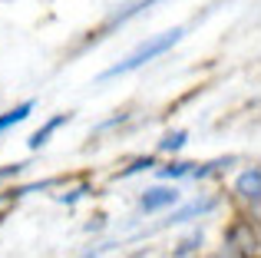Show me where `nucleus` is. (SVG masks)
<instances>
[{"label":"nucleus","mask_w":261,"mask_h":258,"mask_svg":"<svg viewBox=\"0 0 261 258\" xmlns=\"http://www.w3.org/2000/svg\"><path fill=\"white\" fill-rule=\"evenodd\" d=\"M182 37H185V27H172V30H166V33H155V37H149L146 43H139L126 60L113 63L109 70H102V73H99V83H106V80H116V76H126V73H133V70H139V66L152 63L155 57H162V53L172 50V46H175Z\"/></svg>","instance_id":"1"},{"label":"nucleus","mask_w":261,"mask_h":258,"mask_svg":"<svg viewBox=\"0 0 261 258\" xmlns=\"http://www.w3.org/2000/svg\"><path fill=\"white\" fill-rule=\"evenodd\" d=\"M225 245L242 258H261V235H258V219H231V225L225 228Z\"/></svg>","instance_id":"2"},{"label":"nucleus","mask_w":261,"mask_h":258,"mask_svg":"<svg viewBox=\"0 0 261 258\" xmlns=\"http://www.w3.org/2000/svg\"><path fill=\"white\" fill-rule=\"evenodd\" d=\"M215 209H218V199H215V195H205V199H192V202H185L182 209H175V205H172L169 219H162L159 225H152L149 232H159V228H169V225H182V222H189V219H202V215L215 212Z\"/></svg>","instance_id":"3"},{"label":"nucleus","mask_w":261,"mask_h":258,"mask_svg":"<svg viewBox=\"0 0 261 258\" xmlns=\"http://www.w3.org/2000/svg\"><path fill=\"white\" fill-rule=\"evenodd\" d=\"M235 195L251 209V215H258V205H261V169L258 166H248L235 179Z\"/></svg>","instance_id":"4"},{"label":"nucleus","mask_w":261,"mask_h":258,"mask_svg":"<svg viewBox=\"0 0 261 258\" xmlns=\"http://www.w3.org/2000/svg\"><path fill=\"white\" fill-rule=\"evenodd\" d=\"M172 205H178V189L175 186H152L139 195V212L142 215L162 212V209H172Z\"/></svg>","instance_id":"5"},{"label":"nucleus","mask_w":261,"mask_h":258,"mask_svg":"<svg viewBox=\"0 0 261 258\" xmlns=\"http://www.w3.org/2000/svg\"><path fill=\"white\" fill-rule=\"evenodd\" d=\"M152 4H159V0H133L129 7H122V10H113L106 20H102V27L96 30V37H102V33H109L113 27H119V23H126V20H133V17H139L142 10H149Z\"/></svg>","instance_id":"6"},{"label":"nucleus","mask_w":261,"mask_h":258,"mask_svg":"<svg viewBox=\"0 0 261 258\" xmlns=\"http://www.w3.org/2000/svg\"><path fill=\"white\" fill-rule=\"evenodd\" d=\"M70 119H73V113H57V116H50V119H46V123H43V126H40V129H37V133H33V136H30V139H27V146H30V149H33V152H37V149H43V146H46V142H50V136H53V133H57V129H60V126H66V123H70Z\"/></svg>","instance_id":"7"},{"label":"nucleus","mask_w":261,"mask_h":258,"mask_svg":"<svg viewBox=\"0 0 261 258\" xmlns=\"http://www.w3.org/2000/svg\"><path fill=\"white\" fill-rule=\"evenodd\" d=\"M37 110V99H23V103H17L13 110H7V113H0V136L7 133V129H13V126H20L30 113Z\"/></svg>","instance_id":"8"},{"label":"nucleus","mask_w":261,"mask_h":258,"mask_svg":"<svg viewBox=\"0 0 261 258\" xmlns=\"http://www.w3.org/2000/svg\"><path fill=\"white\" fill-rule=\"evenodd\" d=\"M235 156H222V159H212V162H192V172H189V179H208V175H218V172H225L228 166H235Z\"/></svg>","instance_id":"9"},{"label":"nucleus","mask_w":261,"mask_h":258,"mask_svg":"<svg viewBox=\"0 0 261 258\" xmlns=\"http://www.w3.org/2000/svg\"><path fill=\"white\" fill-rule=\"evenodd\" d=\"M202 242H205V232H202V228L189 232V235H185V239L172 248V258H189L192 252H198V248H202Z\"/></svg>","instance_id":"10"},{"label":"nucleus","mask_w":261,"mask_h":258,"mask_svg":"<svg viewBox=\"0 0 261 258\" xmlns=\"http://www.w3.org/2000/svg\"><path fill=\"white\" fill-rule=\"evenodd\" d=\"M185 142H189V133L185 129H172V133H166L159 139V152H178V149H185Z\"/></svg>","instance_id":"11"},{"label":"nucleus","mask_w":261,"mask_h":258,"mask_svg":"<svg viewBox=\"0 0 261 258\" xmlns=\"http://www.w3.org/2000/svg\"><path fill=\"white\" fill-rule=\"evenodd\" d=\"M155 172H159V179H185V175L192 172V162L172 159V162H166V166H159Z\"/></svg>","instance_id":"12"},{"label":"nucleus","mask_w":261,"mask_h":258,"mask_svg":"<svg viewBox=\"0 0 261 258\" xmlns=\"http://www.w3.org/2000/svg\"><path fill=\"white\" fill-rule=\"evenodd\" d=\"M149 169H155V156H139V159H133V166L119 169V172H116V179H129V175H136V172H149Z\"/></svg>","instance_id":"13"},{"label":"nucleus","mask_w":261,"mask_h":258,"mask_svg":"<svg viewBox=\"0 0 261 258\" xmlns=\"http://www.w3.org/2000/svg\"><path fill=\"white\" fill-rule=\"evenodd\" d=\"M27 166H30V162H10V166H0V182H4V179H13V175H20Z\"/></svg>","instance_id":"14"},{"label":"nucleus","mask_w":261,"mask_h":258,"mask_svg":"<svg viewBox=\"0 0 261 258\" xmlns=\"http://www.w3.org/2000/svg\"><path fill=\"white\" fill-rule=\"evenodd\" d=\"M208 258H242V255H238V252H231V248L222 242V248H215V252H212Z\"/></svg>","instance_id":"15"}]
</instances>
